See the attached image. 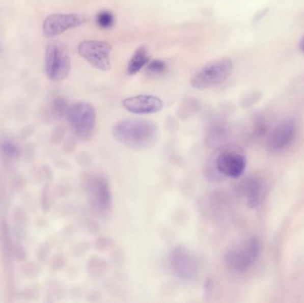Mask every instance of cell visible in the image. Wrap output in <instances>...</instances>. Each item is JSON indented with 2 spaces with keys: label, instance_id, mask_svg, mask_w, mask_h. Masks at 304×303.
Wrapping results in <instances>:
<instances>
[{
  "label": "cell",
  "instance_id": "cell-1",
  "mask_svg": "<svg viewBox=\"0 0 304 303\" xmlns=\"http://www.w3.org/2000/svg\"><path fill=\"white\" fill-rule=\"evenodd\" d=\"M112 133L119 143L134 150L151 146L157 134V125L145 119H124L116 123Z\"/></svg>",
  "mask_w": 304,
  "mask_h": 303
},
{
  "label": "cell",
  "instance_id": "cell-2",
  "mask_svg": "<svg viewBox=\"0 0 304 303\" xmlns=\"http://www.w3.org/2000/svg\"><path fill=\"white\" fill-rule=\"evenodd\" d=\"M233 63L229 58H220L206 63L205 66L193 74L190 78L191 87L204 90L220 85L231 76Z\"/></svg>",
  "mask_w": 304,
  "mask_h": 303
},
{
  "label": "cell",
  "instance_id": "cell-3",
  "mask_svg": "<svg viewBox=\"0 0 304 303\" xmlns=\"http://www.w3.org/2000/svg\"><path fill=\"white\" fill-rule=\"evenodd\" d=\"M71 62L66 46L59 40L50 41L45 52V72L52 82H60L68 77Z\"/></svg>",
  "mask_w": 304,
  "mask_h": 303
},
{
  "label": "cell",
  "instance_id": "cell-4",
  "mask_svg": "<svg viewBox=\"0 0 304 303\" xmlns=\"http://www.w3.org/2000/svg\"><path fill=\"white\" fill-rule=\"evenodd\" d=\"M67 115L70 127L77 138L82 141L91 138L96 125V112L91 103L77 102L69 108Z\"/></svg>",
  "mask_w": 304,
  "mask_h": 303
},
{
  "label": "cell",
  "instance_id": "cell-5",
  "mask_svg": "<svg viewBox=\"0 0 304 303\" xmlns=\"http://www.w3.org/2000/svg\"><path fill=\"white\" fill-rule=\"evenodd\" d=\"M260 253V243L256 237L246 240L230 248L224 256L228 266L236 272H244L252 266Z\"/></svg>",
  "mask_w": 304,
  "mask_h": 303
},
{
  "label": "cell",
  "instance_id": "cell-6",
  "mask_svg": "<svg viewBox=\"0 0 304 303\" xmlns=\"http://www.w3.org/2000/svg\"><path fill=\"white\" fill-rule=\"evenodd\" d=\"M112 45L102 40H84L77 46V52L92 66L108 71L112 68Z\"/></svg>",
  "mask_w": 304,
  "mask_h": 303
},
{
  "label": "cell",
  "instance_id": "cell-7",
  "mask_svg": "<svg viewBox=\"0 0 304 303\" xmlns=\"http://www.w3.org/2000/svg\"><path fill=\"white\" fill-rule=\"evenodd\" d=\"M88 20L86 15L77 13L50 14L43 22V33L47 38H53L85 24Z\"/></svg>",
  "mask_w": 304,
  "mask_h": 303
},
{
  "label": "cell",
  "instance_id": "cell-8",
  "mask_svg": "<svg viewBox=\"0 0 304 303\" xmlns=\"http://www.w3.org/2000/svg\"><path fill=\"white\" fill-rule=\"evenodd\" d=\"M171 268L175 276L183 280H190L196 276L198 262L195 255L183 246L173 248L169 255Z\"/></svg>",
  "mask_w": 304,
  "mask_h": 303
},
{
  "label": "cell",
  "instance_id": "cell-9",
  "mask_svg": "<svg viewBox=\"0 0 304 303\" xmlns=\"http://www.w3.org/2000/svg\"><path fill=\"white\" fill-rule=\"evenodd\" d=\"M88 194L91 205L98 212H108L112 207L110 186L101 174H94L88 180Z\"/></svg>",
  "mask_w": 304,
  "mask_h": 303
},
{
  "label": "cell",
  "instance_id": "cell-10",
  "mask_svg": "<svg viewBox=\"0 0 304 303\" xmlns=\"http://www.w3.org/2000/svg\"><path fill=\"white\" fill-rule=\"evenodd\" d=\"M215 167L220 174L226 177L237 179L245 173L246 158L241 153L225 151L217 157Z\"/></svg>",
  "mask_w": 304,
  "mask_h": 303
},
{
  "label": "cell",
  "instance_id": "cell-11",
  "mask_svg": "<svg viewBox=\"0 0 304 303\" xmlns=\"http://www.w3.org/2000/svg\"><path fill=\"white\" fill-rule=\"evenodd\" d=\"M122 104L127 112L137 115L157 113L160 112L164 106L160 98L150 94H140L126 98L123 101Z\"/></svg>",
  "mask_w": 304,
  "mask_h": 303
},
{
  "label": "cell",
  "instance_id": "cell-12",
  "mask_svg": "<svg viewBox=\"0 0 304 303\" xmlns=\"http://www.w3.org/2000/svg\"><path fill=\"white\" fill-rule=\"evenodd\" d=\"M296 134V124L294 120H286L274 128L269 134L268 148L271 152H280L293 143Z\"/></svg>",
  "mask_w": 304,
  "mask_h": 303
},
{
  "label": "cell",
  "instance_id": "cell-13",
  "mask_svg": "<svg viewBox=\"0 0 304 303\" xmlns=\"http://www.w3.org/2000/svg\"><path fill=\"white\" fill-rule=\"evenodd\" d=\"M150 60L151 56L146 46L142 45L136 49V51L133 52V56L131 57L127 65V72L129 75H135L143 70L144 67H146Z\"/></svg>",
  "mask_w": 304,
  "mask_h": 303
},
{
  "label": "cell",
  "instance_id": "cell-14",
  "mask_svg": "<svg viewBox=\"0 0 304 303\" xmlns=\"http://www.w3.org/2000/svg\"><path fill=\"white\" fill-rule=\"evenodd\" d=\"M242 191L246 197L248 206L250 207H256L262 199V182L256 179L248 180L243 185Z\"/></svg>",
  "mask_w": 304,
  "mask_h": 303
},
{
  "label": "cell",
  "instance_id": "cell-15",
  "mask_svg": "<svg viewBox=\"0 0 304 303\" xmlns=\"http://www.w3.org/2000/svg\"><path fill=\"white\" fill-rule=\"evenodd\" d=\"M95 21L100 28L102 30H108L112 29L115 23V16L109 11H101L96 15Z\"/></svg>",
  "mask_w": 304,
  "mask_h": 303
},
{
  "label": "cell",
  "instance_id": "cell-16",
  "mask_svg": "<svg viewBox=\"0 0 304 303\" xmlns=\"http://www.w3.org/2000/svg\"><path fill=\"white\" fill-rule=\"evenodd\" d=\"M168 64L161 60H153L149 62L146 65L147 73L152 76H161L167 73L168 71Z\"/></svg>",
  "mask_w": 304,
  "mask_h": 303
},
{
  "label": "cell",
  "instance_id": "cell-17",
  "mask_svg": "<svg viewBox=\"0 0 304 303\" xmlns=\"http://www.w3.org/2000/svg\"><path fill=\"white\" fill-rule=\"evenodd\" d=\"M52 108L57 116H63L68 113L69 107L66 100L63 97H57L52 101Z\"/></svg>",
  "mask_w": 304,
  "mask_h": 303
},
{
  "label": "cell",
  "instance_id": "cell-18",
  "mask_svg": "<svg viewBox=\"0 0 304 303\" xmlns=\"http://www.w3.org/2000/svg\"><path fill=\"white\" fill-rule=\"evenodd\" d=\"M199 108V104L197 103L196 100H188L185 102H183L181 106H180V109H179L178 114L180 118H185L186 114H187V111H190V112L194 114L196 113L197 109Z\"/></svg>",
  "mask_w": 304,
  "mask_h": 303
},
{
  "label": "cell",
  "instance_id": "cell-19",
  "mask_svg": "<svg viewBox=\"0 0 304 303\" xmlns=\"http://www.w3.org/2000/svg\"><path fill=\"white\" fill-rule=\"evenodd\" d=\"M300 47L304 52V37L301 39V42H300Z\"/></svg>",
  "mask_w": 304,
  "mask_h": 303
},
{
  "label": "cell",
  "instance_id": "cell-20",
  "mask_svg": "<svg viewBox=\"0 0 304 303\" xmlns=\"http://www.w3.org/2000/svg\"><path fill=\"white\" fill-rule=\"evenodd\" d=\"M3 51V44H2V41H1V39H0V52Z\"/></svg>",
  "mask_w": 304,
  "mask_h": 303
}]
</instances>
